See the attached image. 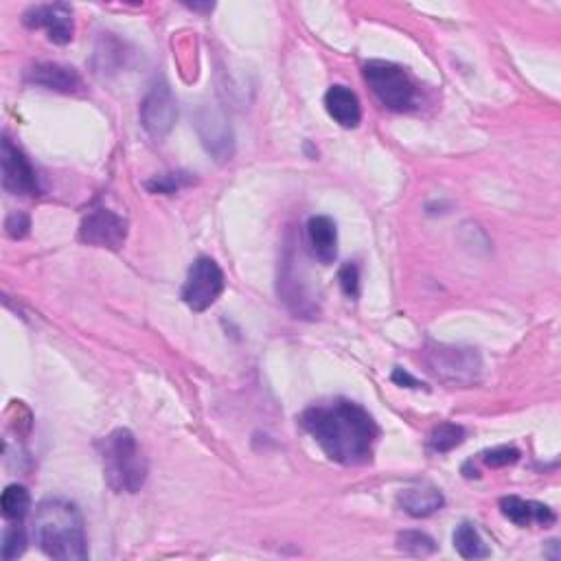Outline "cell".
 <instances>
[{
    "label": "cell",
    "mask_w": 561,
    "mask_h": 561,
    "mask_svg": "<svg viewBox=\"0 0 561 561\" xmlns=\"http://www.w3.org/2000/svg\"><path fill=\"white\" fill-rule=\"evenodd\" d=\"M299 421L331 461L347 467L369 463L373 445L380 437V428L369 410L349 399L307 408Z\"/></svg>",
    "instance_id": "1"
},
{
    "label": "cell",
    "mask_w": 561,
    "mask_h": 561,
    "mask_svg": "<svg viewBox=\"0 0 561 561\" xmlns=\"http://www.w3.org/2000/svg\"><path fill=\"white\" fill-rule=\"evenodd\" d=\"M33 537L40 551L51 559L84 561L88 557L84 518L71 500H42L33 520Z\"/></svg>",
    "instance_id": "2"
},
{
    "label": "cell",
    "mask_w": 561,
    "mask_h": 561,
    "mask_svg": "<svg viewBox=\"0 0 561 561\" xmlns=\"http://www.w3.org/2000/svg\"><path fill=\"white\" fill-rule=\"evenodd\" d=\"M103 478L117 494H139L147 480V459L128 428L110 432L101 441Z\"/></svg>",
    "instance_id": "3"
},
{
    "label": "cell",
    "mask_w": 561,
    "mask_h": 561,
    "mask_svg": "<svg viewBox=\"0 0 561 561\" xmlns=\"http://www.w3.org/2000/svg\"><path fill=\"white\" fill-rule=\"evenodd\" d=\"M364 79L388 110L408 112L417 106V86L404 66L386 60H371L364 64Z\"/></svg>",
    "instance_id": "4"
},
{
    "label": "cell",
    "mask_w": 561,
    "mask_h": 561,
    "mask_svg": "<svg viewBox=\"0 0 561 561\" xmlns=\"http://www.w3.org/2000/svg\"><path fill=\"white\" fill-rule=\"evenodd\" d=\"M428 369L450 386H472L483 373V360L472 347L430 345L426 349Z\"/></svg>",
    "instance_id": "5"
},
{
    "label": "cell",
    "mask_w": 561,
    "mask_h": 561,
    "mask_svg": "<svg viewBox=\"0 0 561 561\" xmlns=\"http://www.w3.org/2000/svg\"><path fill=\"white\" fill-rule=\"evenodd\" d=\"M224 292V272L211 257H198L191 263L182 285V301L193 312H206Z\"/></svg>",
    "instance_id": "6"
},
{
    "label": "cell",
    "mask_w": 561,
    "mask_h": 561,
    "mask_svg": "<svg viewBox=\"0 0 561 561\" xmlns=\"http://www.w3.org/2000/svg\"><path fill=\"white\" fill-rule=\"evenodd\" d=\"M178 121V103L171 88L165 82H156L150 93L145 95L141 103V125L143 130L160 141L174 130Z\"/></svg>",
    "instance_id": "7"
},
{
    "label": "cell",
    "mask_w": 561,
    "mask_h": 561,
    "mask_svg": "<svg viewBox=\"0 0 561 561\" xmlns=\"http://www.w3.org/2000/svg\"><path fill=\"white\" fill-rule=\"evenodd\" d=\"M0 163H3V187L11 196H38L40 193V182L38 174L29 158L22 154L20 147L11 143V139H3V147H0Z\"/></svg>",
    "instance_id": "8"
},
{
    "label": "cell",
    "mask_w": 561,
    "mask_h": 561,
    "mask_svg": "<svg viewBox=\"0 0 561 561\" xmlns=\"http://www.w3.org/2000/svg\"><path fill=\"white\" fill-rule=\"evenodd\" d=\"M79 239L95 248L119 250L128 239V220L108 209L88 213L79 226Z\"/></svg>",
    "instance_id": "9"
},
{
    "label": "cell",
    "mask_w": 561,
    "mask_h": 561,
    "mask_svg": "<svg viewBox=\"0 0 561 561\" xmlns=\"http://www.w3.org/2000/svg\"><path fill=\"white\" fill-rule=\"evenodd\" d=\"M22 22L29 29H44L53 44H68L73 40L75 20L73 9L66 3H51V5H36L25 11Z\"/></svg>",
    "instance_id": "10"
},
{
    "label": "cell",
    "mask_w": 561,
    "mask_h": 561,
    "mask_svg": "<svg viewBox=\"0 0 561 561\" xmlns=\"http://www.w3.org/2000/svg\"><path fill=\"white\" fill-rule=\"evenodd\" d=\"M27 82L62 95H79L84 90L82 77H79L75 68L57 62L33 64L27 71Z\"/></svg>",
    "instance_id": "11"
},
{
    "label": "cell",
    "mask_w": 561,
    "mask_h": 561,
    "mask_svg": "<svg viewBox=\"0 0 561 561\" xmlns=\"http://www.w3.org/2000/svg\"><path fill=\"white\" fill-rule=\"evenodd\" d=\"M198 132L206 147V152L213 154L220 163L231 160L233 156V132L220 112L204 108L198 114Z\"/></svg>",
    "instance_id": "12"
},
{
    "label": "cell",
    "mask_w": 561,
    "mask_h": 561,
    "mask_svg": "<svg viewBox=\"0 0 561 561\" xmlns=\"http://www.w3.org/2000/svg\"><path fill=\"white\" fill-rule=\"evenodd\" d=\"M307 244L314 257L329 266L338 257V228L336 222L327 215H314L307 222Z\"/></svg>",
    "instance_id": "13"
},
{
    "label": "cell",
    "mask_w": 561,
    "mask_h": 561,
    "mask_svg": "<svg viewBox=\"0 0 561 561\" xmlns=\"http://www.w3.org/2000/svg\"><path fill=\"white\" fill-rule=\"evenodd\" d=\"M325 108L329 112V117L334 119L340 128L353 130L358 128L362 121V106L358 95L342 84H336L327 90Z\"/></svg>",
    "instance_id": "14"
},
{
    "label": "cell",
    "mask_w": 561,
    "mask_h": 561,
    "mask_svg": "<svg viewBox=\"0 0 561 561\" xmlns=\"http://www.w3.org/2000/svg\"><path fill=\"white\" fill-rule=\"evenodd\" d=\"M500 509L505 518H509L513 524H518V526H531V524L551 526L557 522V515L551 507L542 505V502L522 500L518 496L502 498Z\"/></svg>",
    "instance_id": "15"
},
{
    "label": "cell",
    "mask_w": 561,
    "mask_h": 561,
    "mask_svg": "<svg viewBox=\"0 0 561 561\" xmlns=\"http://www.w3.org/2000/svg\"><path fill=\"white\" fill-rule=\"evenodd\" d=\"M397 502L408 515H412V518H430L432 513L441 511V507L445 505V498L441 494V489L430 483H421L404 489L402 494H399Z\"/></svg>",
    "instance_id": "16"
},
{
    "label": "cell",
    "mask_w": 561,
    "mask_h": 561,
    "mask_svg": "<svg viewBox=\"0 0 561 561\" xmlns=\"http://www.w3.org/2000/svg\"><path fill=\"white\" fill-rule=\"evenodd\" d=\"M454 548L459 551V555L463 559H487L491 555L485 540L476 531V526L469 524V522H463V524L456 526Z\"/></svg>",
    "instance_id": "17"
},
{
    "label": "cell",
    "mask_w": 561,
    "mask_h": 561,
    "mask_svg": "<svg viewBox=\"0 0 561 561\" xmlns=\"http://www.w3.org/2000/svg\"><path fill=\"white\" fill-rule=\"evenodd\" d=\"M0 509H3L5 520L22 522L31 511V496L22 485H9L0 498Z\"/></svg>",
    "instance_id": "18"
},
{
    "label": "cell",
    "mask_w": 561,
    "mask_h": 561,
    "mask_svg": "<svg viewBox=\"0 0 561 561\" xmlns=\"http://www.w3.org/2000/svg\"><path fill=\"white\" fill-rule=\"evenodd\" d=\"M463 441H465L463 426H456V423L445 421V423H439V426L432 430L428 445H430L432 452L445 454V452H450L454 448H459Z\"/></svg>",
    "instance_id": "19"
},
{
    "label": "cell",
    "mask_w": 561,
    "mask_h": 561,
    "mask_svg": "<svg viewBox=\"0 0 561 561\" xmlns=\"http://www.w3.org/2000/svg\"><path fill=\"white\" fill-rule=\"evenodd\" d=\"M397 546L399 551H404L412 557H428L437 553V542L432 540L428 533L423 531H404L397 535Z\"/></svg>",
    "instance_id": "20"
},
{
    "label": "cell",
    "mask_w": 561,
    "mask_h": 561,
    "mask_svg": "<svg viewBox=\"0 0 561 561\" xmlns=\"http://www.w3.org/2000/svg\"><path fill=\"white\" fill-rule=\"evenodd\" d=\"M193 182L191 174H185V171H171V174H163L156 176L152 180L145 182L147 191L152 193H163V196H171V193L180 191L182 187H189Z\"/></svg>",
    "instance_id": "21"
},
{
    "label": "cell",
    "mask_w": 561,
    "mask_h": 561,
    "mask_svg": "<svg viewBox=\"0 0 561 561\" xmlns=\"http://www.w3.org/2000/svg\"><path fill=\"white\" fill-rule=\"evenodd\" d=\"M27 551V533L22 529V522H11L3 533V559H18Z\"/></svg>",
    "instance_id": "22"
},
{
    "label": "cell",
    "mask_w": 561,
    "mask_h": 561,
    "mask_svg": "<svg viewBox=\"0 0 561 561\" xmlns=\"http://www.w3.org/2000/svg\"><path fill=\"white\" fill-rule=\"evenodd\" d=\"M520 450L513 445H500V448L483 452V463L487 467H509L520 461Z\"/></svg>",
    "instance_id": "23"
},
{
    "label": "cell",
    "mask_w": 561,
    "mask_h": 561,
    "mask_svg": "<svg viewBox=\"0 0 561 561\" xmlns=\"http://www.w3.org/2000/svg\"><path fill=\"white\" fill-rule=\"evenodd\" d=\"M338 281H340L342 292H345L349 299H358V294H360V270H358L356 263H345V266L340 268Z\"/></svg>",
    "instance_id": "24"
},
{
    "label": "cell",
    "mask_w": 561,
    "mask_h": 561,
    "mask_svg": "<svg viewBox=\"0 0 561 561\" xmlns=\"http://www.w3.org/2000/svg\"><path fill=\"white\" fill-rule=\"evenodd\" d=\"M29 228H31V220H29L27 213L14 211V213L7 215L5 231L11 239H25L29 235Z\"/></svg>",
    "instance_id": "25"
},
{
    "label": "cell",
    "mask_w": 561,
    "mask_h": 561,
    "mask_svg": "<svg viewBox=\"0 0 561 561\" xmlns=\"http://www.w3.org/2000/svg\"><path fill=\"white\" fill-rule=\"evenodd\" d=\"M391 377H393V382H395V384H399V386H406V388H423V386H426L423 382H419L417 377H412L408 371L399 369V366H397V369L393 371V375H391Z\"/></svg>",
    "instance_id": "26"
}]
</instances>
